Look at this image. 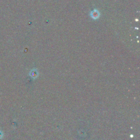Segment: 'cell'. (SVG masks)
I'll return each mask as SVG.
<instances>
[{
	"label": "cell",
	"instance_id": "6da1fadb",
	"mask_svg": "<svg viewBox=\"0 0 140 140\" xmlns=\"http://www.w3.org/2000/svg\"><path fill=\"white\" fill-rule=\"evenodd\" d=\"M90 15H91L92 18H93L94 19H96L99 18L100 13H99L98 11L95 9V10H94L93 11H91Z\"/></svg>",
	"mask_w": 140,
	"mask_h": 140
}]
</instances>
